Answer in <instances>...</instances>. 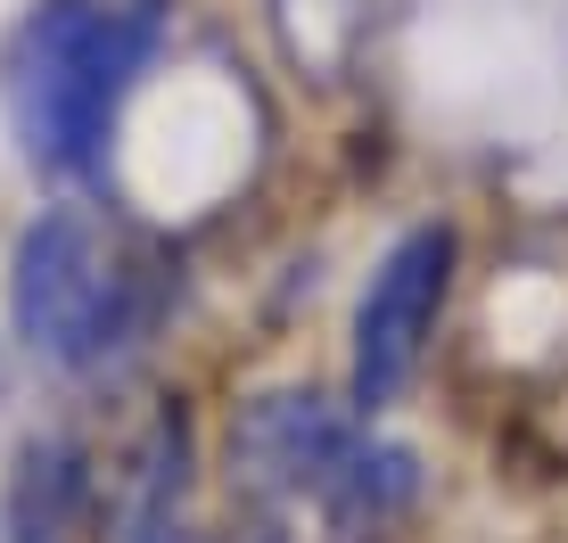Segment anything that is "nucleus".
Masks as SVG:
<instances>
[{
    "label": "nucleus",
    "instance_id": "1",
    "mask_svg": "<svg viewBox=\"0 0 568 543\" xmlns=\"http://www.w3.org/2000/svg\"><path fill=\"white\" fill-rule=\"evenodd\" d=\"M156 33H165L156 0H42L26 17L0 91H9V132L33 173H58V182L100 173L115 115L156 58Z\"/></svg>",
    "mask_w": 568,
    "mask_h": 543
},
{
    "label": "nucleus",
    "instance_id": "2",
    "mask_svg": "<svg viewBox=\"0 0 568 543\" xmlns=\"http://www.w3.org/2000/svg\"><path fill=\"white\" fill-rule=\"evenodd\" d=\"M149 314L156 288L124 256V239H108V223H91L83 206H50L26 223L9 256V321L26 355H42L50 371H108L124 346H141Z\"/></svg>",
    "mask_w": 568,
    "mask_h": 543
},
{
    "label": "nucleus",
    "instance_id": "3",
    "mask_svg": "<svg viewBox=\"0 0 568 543\" xmlns=\"http://www.w3.org/2000/svg\"><path fill=\"white\" fill-rule=\"evenodd\" d=\"M454 256H462L454 223H420L379 256V272H371V288L355 305V371H346L355 420H379L413 387L428 338L445 321V297H454Z\"/></svg>",
    "mask_w": 568,
    "mask_h": 543
},
{
    "label": "nucleus",
    "instance_id": "4",
    "mask_svg": "<svg viewBox=\"0 0 568 543\" xmlns=\"http://www.w3.org/2000/svg\"><path fill=\"white\" fill-rule=\"evenodd\" d=\"M355 437H363V420H346L329 396H313V387H272V396L240 403V420H231V437H223L231 494L256 519L322 502L329 470L355 453Z\"/></svg>",
    "mask_w": 568,
    "mask_h": 543
},
{
    "label": "nucleus",
    "instance_id": "5",
    "mask_svg": "<svg viewBox=\"0 0 568 543\" xmlns=\"http://www.w3.org/2000/svg\"><path fill=\"white\" fill-rule=\"evenodd\" d=\"M420 502V461L413 444L396 437H355V453L329 470L322 486V519H329V543H387L404 527V511Z\"/></svg>",
    "mask_w": 568,
    "mask_h": 543
},
{
    "label": "nucleus",
    "instance_id": "6",
    "mask_svg": "<svg viewBox=\"0 0 568 543\" xmlns=\"http://www.w3.org/2000/svg\"><path fill=\"white\" fill-rule=\"evenodd\" d=\"M0 396H9V346H0Z\"/></svg>",
    "mask_w": 568,
    "mask_h": 543
}]
</instances>
